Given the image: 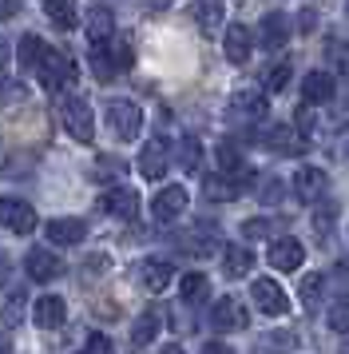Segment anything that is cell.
I'll return each instance as SVG.
<instances>
[{
  "label": "cell",
  "instance_id": "6da1fadb",
  "mask_svg": "<svg viewBox=\"0 0 349 354\" xmlns=\"http://www.w3.org/2000/svg\"><path fill=\"white\" fill-rule=\"evenodd\" d=\"M36 76H40V84H44L48 92H60V88H68V84L76 80V60L68 52L44 48L40 64H36Z\"/></svg>",
  "mask_w": 349,
  "mask_h": 354
},
{
  "label": "cell",
  "instance_id": "7a4b0ae2",
  "mask_svg": "<svg viewBox=\"0 0 349 354\" xmlns=\"http://www.w3.org/2000/svg\"><path fill=\"white\" fill-rule=\"evenodd\" d=\"M92 64H95V76L108 84L115 80L123 68H131V48H127L123 40H103V44H92Z\"/></svg>",
  "mask_w": 349,
  "mask_h": 354
},
{
  "label": "cell",
  "instance_id": "3957f363",
  "mask_svg": "<svg viewBox=\"0 0 349 354\" xmlns=\"http://www.w3.org/2000/svg\"><path fill=\"white\" fill-rule=\"evenodd\" d=\"M60 120H63V128H68V136H76L79 144H92V140H95L92 108H88L79 96H68L60 104Z\"/></svg>",
  "mask_w": 349,
  "mask_h": 354
},
{
  "label": "cell",
  "instance_id": "277c9868",
  "mask_svg": "<svg viewBox=\"0 0 349 354\" xmlns=\"http://www.w3.org/2000/svg\"><path fill=\"white\" fill-rule=\"evenodd\" d=\"M108 124L119 140H135L143 131V108L131 100H111L108 104Z\"/></svg>",
  "mask_w": 349,
  "mask_h": 354
},
{
  "label": "cell",
  "instance_id": "5b68a950",
  "mask_svg": "<svg viewBox=\"0 0 349 354\" xmlns=\"http://www.w3.org/2000/svg\"><path fill=\"white\" fill-rule=\"evenodd\" d=\"M0 223L8 227L12 235H32V231H36V211H32V203H24V199L4 195V199H0Z\"/></svg>",
  "mask_w": 349,
  "mask_h": 354
},
{
  "label": "cell",
  "instance_id": "8992f818",
  "mask_svg": "<svg viewBox=\"0 0 349 354\" xmlns=\"http://www.w3.org/2000/svg\"><path fill=\"white\" fill-rule=\"evenodd\" d=\"M210 322H215V330H222V335H235V330H246L250 326V315H246V306L238 303L235 295H226V299L215 303Z\"/></svg>",
  "mask_w": 349,
  "mask_h": 354
},
{
  "label": "cell",
  "instance_id": "52a82bcc",
  "mask_svg": "<svg viewBox=\"0 0 349 354\" xmlns=\"http://www.w3.org/2000/svg\"><path fill=\"white\" fill-rule=\"evenodd\" d=\"M254 306L262 310V315H270V319H278V315H286L290 310V299H286V290L274 283V279H254Z\"/></svg>",
  "mask_w": 349,
  "mask_h": 354
},
{
  "label": "cell",
  "instance_id": "ba28073f",
  "mask_svg": "<svg viewBox=\"0 0 349 354\" xmlns=\"http://www.w3.org/2000/svg\"><path fill=\"white\" fill-rule=\"evenodd\" d=\"M301 259H306V247H301L298 239H290V235L274 239L270 243V251H266V263L274 267V271H298Z\"/></svg>",
  "mask_w": 349,
  "mask_h": 354
},
{
  "label": "cell",
  "instance_id": "9c48e42d",
  "mask_svg": "<svg viewBox=\"0 0 349 354\" xmlns=\"http://www.w3.org/2000/svg\"><path fill=\"white\" fill-rule=\"evenodd\" d=\"M167 167H171V147H167V140H147L139 151V176L159 179Z\"/></svg>",
  "mask_w": 349,
  "mask_h": 354
},
{
  "label": "cell",
  "instance_id": "30bf717a",
  "mask_svg": "<svg viewBox=\"0 0 349 354\" xmlns=\"http://www.w3.org/2000/svg\"><path fill=\"white\" fill-rule=\"evenodd\" d=\"M326 187H330V176L321 167H298L294 171V195H298L301 203H317L326 195Z\"/></svg>",
  "mask_w": 349,
  "mask_h": 354
},
{
  "label": "cell",
  "instance_id": "8fae6325",
  "mask_svg": "<svg viewBox=\"0 0 349 354\" xmlns=\"http://www.w3.org/2000/svg\"><path fill=\"white\" fill-rule=\"evenodd\" d=\"M171 274H174V267L167 263V259H143L135 279H139V287L147 290V295H159V290L171 283Z\"/></svg>",
  "mask_w": 349,
  "mask_h": 354
},
{
  "label": "cell",
  "instance_id": "7c38bea8",
  "mask_svg": "<svg viewBox=\"0 0 349 354\" xmlns=\"http://www.w3.org/2000/svg\"><path fill=\"white\" fill-rule=\"evenodd\" d=\"M262 147L278 151V156H301V151H306V140H301V131L286 128V124H274V128L262 136Z\"/></svg>",
  "mask_w": 349,
  "mask_h": 354
},
{
  "label": "cell",
  "instance_id": "4fadbf2b",
  "mask_svg": "<svg viewBox=\"0 0 349 354\" xmlns=\"http://www.w3.org/2000/svg\"><path fill=\"white\" fill-rule=\"evenodd\" d=\"M187 211V192L183 187H163V192L151 199V215H155L159 223H171Z\"/></svg>",
  "mask_w": 349,
  "mask_h": 354
},
{
  "label": "cell",
  "instance_id": "5bb4252c",
  "mask_svg": "<svg viewBox=\"0 0 349 354\" xmlns=\"http://www.w3.org/2000/svg\"><path fill=\"white\" fill-rule=\"evenodd\" d=\"M32 319H36V326H44V330H56L68 319V306H63L60 295H40L36 306H32Z\"/></svg>",
  "mask_w": 349,
  "mask_h": 354
},
{
  "label": "cell",
  "instance_id": "9a60e30c",
  "mask_svg": "<svg viewBox=\"0 0 349 354\" xmlns=\"http://www.w3.org/2000/svg\"><path fill=\"white\" fill-rule=\"evenodd\" d=\"M333 92H337V84H333L330 72H306V80H301V100L317 108V104H330Z\"/></svg>",
  "mask_w": 349,
  "mask_h": 354
},
{
  "label": "cell",
  "instance_id": "2e32d148",
  "mask_svg": "<svg viewBox=\"0 0 349 354\" xmlns=\"http://www.w3.org/2000/svg\"><path fill=\"white\" fill-rule=\"evenodd\" d=\"M262 112H266V96L262 92H235V100H230V120L254 124V120H262Z\"/></svg>",
  "mask_w": 349,
  "mask_h": 354
},
{
  "label": "cell",
  "instance_id": "e0dca14e",
  "mask_svg": "<svg viewBox=\"0 0 349 354\" xmlns=\"http://www.w3.org/2000/svg\"><path fill=\"white\" fill-rule=\"evenodd\" d=\"M24 271H28V279H36V283H52V279L60 274V259L52 255V251H44V247H36V251H28V259H24Z\"/></svg>",
  "mask_w": 349,
  "mask_h": 354
},
{
  "label": "cell",
  "instance_id": "ac0fdd59",
  "mask_svg": "<svg viewBox=\"0 0 349 354\" xmlns=\"http://www.w3.org/2000/svg\"><path fill=\"white\" fill-rule=\"evenodd\" d=\"M286 40H290V20H286V12H266L262 24H258V44L282 48Z\"/></svg>",
  "mask_w": 349,
  "mask_h": 354
},
{
  "label": "cell",
  "instance_id": "d6986e66",
  "mask_svg": "<svg viewBox=\"0 0 349 354\" xmlns=\"http://www.w3.org/2000/svg\"><path fill=\"white\" fill-rule=\"evenodd\" d=\"M250 48H254L250 32H246L242 24H230L226 36H222V52H226V60H230V64H246V60H250Z\"/></svg>",
  "mask_w": 349,
  "mask_h": 354
},
{
  "label": "cell",
  "instance_id": "ffe728a7",
  "mask_svg": "<svg viewBox=\"0 0 349 354\" xmlns=\"http://www.w3.org/2000/svg\"><path fill=\"white\" fill-rule=\"evenodd\" d=\"M103 211L115 215V219H135V211H139V195L131 192V187H111L103 195Z\"/></svg>",
  "mask_w": 349,
  "mask_h": 354
},
{
  "label": "cell",
  "instance_id": "44dd1931",
  "mask_svg": "<svg viewBox=\"0 0 349 354\" xmlns=\"http://www.w3.org/2000/svg\"><path fill=\"white\" fill-rule=\"evenodd\" d=\"M83 235H88V223H83V219H52V223H48V239L63 243V247L83 243Z\"/></svg>",
  "mask_w": 349,
  "mask_h": 354
},
{
  "label": "cell",
  "instance_id": "7402d4cb",
  "mask_svg": "<svg viewBox=\"0 0 349 354\" xmlns=\"http://www.w3.org/2000/svg\"><path fill=\"white\" fill-rule=\"evenodd\" d=\"M44 40L40 36H20V48H16V64L24 68V72H36V64H40V56H44Z\"/></svg>",
  "mask_w": 349,
  "mask_h": 354
},
{
  "label": "cell",
  "instance_id": "603a6c76",
  "mask_svg": "<svg viewBox=\"0 0 349 354\" xmlns=\"http://www.w3.org/2000/svg\"><path fill=\"white\" fill-rule=\"evenodd\" d=\"M88 36H92V44H103L115 36V17H111V8H92V17H88Z\"/></svg>",
  "mask_w": 349,
  "mask_h": 354
},
{
  "label": "cell",
  "instance_id": "cb8c5ba5",
  "mask_svg": "<svg viewBox=\"0 0 349 354\" xmlns=\"http://www.w3.org/2000/svg\"><path fill=\"white\" fill-rule=\"evenodd\" d=\"M222 267H226V274H230V279H242V274H250L254 255L246 251V247H235V243H230V247L222 251Z\"/></svg>",
  "mask_w": 349,
  "mask_h": 354
},
{
  "label": "cell",
  "instance_id": "d4e9b609",
  "mask_svg": "<svg viewBox=\"0 0 349 354\" xmlns=\"http://www.w3.org/2000/svg\"><path fill=\"white\" fill-rule=\"evenodd\" d=\"M44 12H48V20L60 24V28H76V20H79L76 0H44Z\"/></svg>",
  "mask_w": 349,
  "mask_h": 354
},
{
  "label": "cell",
  "instance_id": "484cf974",
  "mask_svg": "<svg viewBox=\"0 0 349 354\" xmlns=\"http://www.w3.org/2000/svg\"><path fill=\"white\" fill-rule=\"evenodd\" d=\"M195 20L203 24V32H219V24H222V0H199V4H195Z\"/></svg>",
  "mask_w": 349,
  "mask_h": 354
},
{
  "label": "cell",
  "instance_id": "4316f807",
  "mask_svg": "<svg viewBox=\"0 0 349 354\" xmlns=\"http://www.w3.org/2000/svg\"><path fill=\"white\" fill-rule=\"evenodd\" d=\"M326 60H330V68L341 80H349V40H341V36L330 40V44H326Z\"/></svg>",
  "mask_w": 349,
  "mask_h": 354
},
{
  "label": "cell",
  "instance_id": "83f0119b",
  "mask_svg": "<svg viewBox=\"0 0 349 354\" xmlns=\"http://www.w3.org/2000/svg\"><path fill=\"white\" fill-rule=\"evenodd\" d=\"M123 160H115V156H99V160H95V183H115V179H123Z\"/></svg>",
  "mask_w": 349,
  "mask_h": 354
},
{
  "label": "cell",
  "instance_id": "f1b7e54d",
  "mask_svg": "<svg viewBox=\"0 0 349 354\" xmlns=\"http://www.w3.org/2000/svg\"><path fill=\"white\" fill-rule=\"evenodd\" d=\"M155 330H159V315L155 310H143L139 322H135V330H131V342H135V346H147V342L155 338Z\"/></svg>",
  "mask_w": 349,
  "mask_h": 354
},
{
  "label": "cell",
  "instance_id": "f546056e",
  "mask_svg": "<svg viewBox=\"0 0 349 354\" xmlns=\"http://www.w3.org/2000/svg\"><path fill=\"white\" fill-rule=\"evenodd\" d=\"M290 72H294V68H290V60H278V64H270V68H266V76H262V88H266V92H282L286 84H290Z\"/></svg>",
  "mask_w": 349,
  "mask_h": 354
},
{
  "label": "cell",
  "instance_id": "4dcf8cb0",
  "mask_svg": "<svg viewBox=\"0 0 349 354\" xmlns=\"http://www.w3.org/2000/svg\"><path fill=\"white\" fill-rule=\"evenodd\" d=\"M321 290H326V279H321V274H306V279H301V303L310 306V310H317V306H321Z\"/></svg>",
  "mask_w": 349,
  "mask_h": 354
},
{
  "label": "cell",
  "instance_id": "1f68e13d",
  "mask_svg": "<svg viewBox=\"0 0 349 354\" xmlns=\"http://www.w3.org/2000/svg\"><path fill=\"white\" fill-rule=\"evenodd\" d=\"M206 290H210L206 274H187V279H183V299H187V303H203Z\"/></svg>",
  "mask_w": 349,
  "mask_h": 354
},
{
  "label": "cell",
  "instance_id": "d6a6232c",
  "mask_svg": "<svg viewBox=\"0 0 349 354\" xmlns=\"http://www.w3.org/2000/svg\"><path fill=\"white\" fill-rule=\"evenodd\" d=\"M330 326L337 330V335H349V295L330 306Z\"/></svg>",
  "mask_w": 349,
  "mask_h": 354
},
{
  "label": "cell",
  "instance_id": "836d02e7",
  "mask_svg": "<svg viewBox=\"0 0 349 354\" xmlns=\"http://www.w3.org/2000/svg\"><path fill=\"white\" fill-rule=\"evenodd\" d=\"M179 160H183V167H187V171H195V167H199V144H195V140H183V147H179Z\"/></svg>",
  "mask_w": 349,
  "mask_h": 354
},
{
  "label": "cell",
  "instance_id": "e575fe53",
  "mask_svg": "<svg viewBox=\"0 0 349 354\" xmlns=\"http://www.w3.org/2000/svg\"><path fill=\"white\" fill-rule=\"evenodd\" d=\"M266 231H270V219H246L242 223V235L246 239H266Z\"/></svg>",
  "mask_w": 349,
  "mask_h": 354
},
{
  "label": "cell",
  "instance_id": "d590c367",
  "mask_svg": "<svg viewBox=\"0 0 349 354\" xmlns=\"http://www.w3.org/2000/svg\"><path fill=\"white\" fill-rule=\"evenodd\" d=\"M20 12V0H0V20H12Z\"/></svg>",
  "mask_w": 349,
  "mask_h": 354
},
{
  "label": "cell",
  "instance_id": "8d00e7d4",
  "mask_svg": "<svg viewBox=\"0 0 349 354\" xmlns=\"http://www.w3.org/2000/svg\"><path fill=\"white\" fill-rule=\"evenodd\" d=\"M88 351H111V338L108 335H92L88 338Z\"/></svg>",
  "mask_w": 349,
  "mask_h": 354
},
{
  "label": "cell",
  "instance_id": "74e56055",
  "mask_svg": "<svg viewBox=\"0 0 349 354\" xmlns=\"http://www.w3.org/2000/svg\"><path fill=\"white\" fill-rule=\"evenodd\" d=\"M4 279H8V255L0 251V283H4Z\"/></svg>",
  "mask_w": 349,
  "mask_h": 354
},
{
  "label": "cell",
  "instance_id": "f35d334b",
  "mask_svg": "<svg viewBox=\"0 0 349 354\" xmlns=\"http://www.w3.org/2000/svg\"><path fill=\"white\" fill-rule=\"evenodd\" d=\"M4 64H8V44L0 40V72H4Z\"/></svg>",
  "mask_w": 349,
  "mask_h": 354
},
{
  "label": "cell",
  "instance_id": "ab89813d",
  "mask_svg": "<svg viewBox=\"0 0 349 354\" xmlns=\"http://www.w3.org/2000/svg\"><path fill=\"white\" fill-rule=\"evenodd\" d=\"M0 351H12V338L8 335H0Z\"/></svg>",
  "mask_w": 349,
  "mask_h": 354
},
{
  "label": "cell",
  "instance_id": "60d3db41",
  "mask_svg": "<svg viewBox=\"0 0 349 354\" xmlns=\"http://www.w3.org/2000/svg\"><path fill=\"white\" fill-rule=\"evenodd\" d=\"M341 115H346V124H349V104H346V112H341Z\"/></svg>",
  "mask_w": 349,
  "mask_h": 354
},
{
  "label": "cell",
  "instance_id": "b9f144b4",
  "mask_svg": "<svg viewBox=\"0 0 349 354\" xmlns=\"http://www.w3.org/2000/svg\"><path fill=\"white\" fill-rule=\"evenodd\" d=\"M346 12H349V0H346Z\"/></svg>",
  "mask_w": 349,
  "mask_h": 354
}]
</instances>
